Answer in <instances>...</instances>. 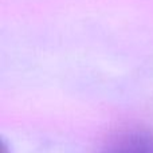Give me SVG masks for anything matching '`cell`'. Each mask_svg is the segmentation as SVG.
Segmentation results:
<instances>
[{
    "label": "cell",
    "mask_w": 153,
    "mask_h": 153,
    "mask_svg": "<svg viewBox=\"0 0 153 153\" xmlns=\"http://www.w3.org/2000/svg\"><path fill=\"white\" fill-rule=\"evenodd\" d=\"M0 153H11V151L8 149L7 144H5L4 140H1V151H0Z\"/></svg>",
    "instance_id": "obj_2"
},
{
    "label": "cell",
    "mask_w": 153,
    "mask_h": 153,
    "mask_svg": "<svg viewBox=\"0 0 153 153\" xmlns=\"http://www.w3.org/2000/svg\"><path fill=\"white\" fill-rule=\"evenodd\" d=\"M101 153H153V130L129 129L106 143Z\"/></svg>",
    "instance_id": "obj_1"
}]
</instances>
